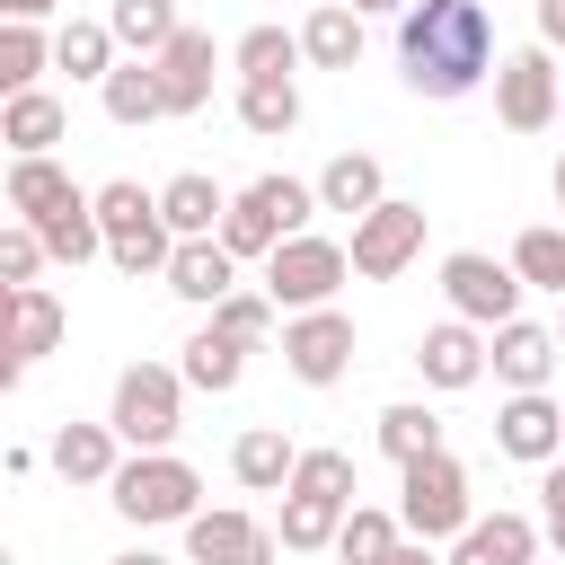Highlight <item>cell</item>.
<instances>
[{
  "label": "cell",
  "mask_w": 565,
  "mask_h": 565,
  "mask_svg": "<svg viewBox=\"0 0 565 565\" xmlns=\"http://www.w3.org/2000/svg\"><path fill=\"white\" fill-rule=\"evenodd\" d=\"M397 71L415 97H468L494 71V18L486 0H406L397 9Z\"/></svg>",
  "instance_id": "cell-1"
},
{
  "label": "cell",
  "mask_w": 565,
  "mask_h": 565,
  "mask_svg": "<svg viewBox=\"0 0 565 565\" xmlns=\"http://www.w3.org/2000/svg\"><path fill=\"white\" fill-rule=\"evenodd\" d=\"M106 503H115L132 530H168V521L203 512V477H194L177 450H132V459H115V477H106Z\"/></svg>",
  "instance_id": "cell-2"
},
{
  "label": "cell",
  "mask_w": 565,
  "mask_h": 565,
  "mask_svg": "<svg viewBox=\"0 0 565 565\" xmlns=\"http://www.w3.org/2000/svg\"><path fill=\"white\" fill-rule=\"evenodd\" d=\"M309 212H318V194L300 185V177H256V185H238L230 203H221V247L247 265V256H265L274 238H291V230H309Z\"/></svg>",
  "instance_id": "cell-3"
},
{
  "label": "cell",
  "mask_w": 565,
  "mask_h": 565,
  "mask_svg": "<svg viewBox=\"0 0 565 565\" xmlns=\"http://www.w3.org/2000/svg\"><path fill=\"white\" fill-rule=\"evenodd\" d=\"M468 512H477L468 503V468L450 450H424V459L397 468V530L406 539H459Z\"/></svg>",
  "instance_id": "cell-4"
},
{
  "label": "cell",
  "mask_w": 565,
  "mask_h": 565,
  "mask_svg": "<svg viewBox=\"0 0 565 565\" xmlns=\"http://www.w3.org/2000/svg\"><path fill=\"white\" fill-rule=\"evenodd\" d=\"M106 424H115V441H124V450H168V441H177V424H185V380H177L168 362H132V371L115 380Z\"/></svg>",
  "instance_id": "cell-5"
},
{
  "label": "cell",
  "mask_w": 565,
  "mask_h": 565,
  "mask_svg": "<svg viewBox=\"0 0 565 565\" xmlns=\"http://www.w3.org/2000/svg\"><path fill=\"white\" fill-rule=\"evenodd\" d=\"M344 247L335 238H309V230H291V238H274L265 247V300L274 309H327L335 291H344Z\"/></svg>",
  "instance_id": "cell-6"
},
{
  "label": "cell",
  "mask_w": 565,
  "mask_h": 565,
  "mask_svg": "<svg viewBox=\"0 0 565 565\" xmlns=\"http://www.w3.org/2000/svg\"><path fill=\"white\" fill-rule=\"evenodd\" d=\"M424 256V203H406V194H380L362 221H353V247H344V265L353 274H371V282H388V274H406Z\"/></svg>",
  "instance_id": "cell-7"
},
{
  "label": "cell",
  "mask_w": 565,
  "mask_h": 565,
  "mask_svg": "<svg viewBox=\"0 0 565 565\" xmlns=\"http://www.w3.org/2000/svg\"><path fill=\"white\" fill-rule=\"evenodd\" d=\"M556 88H565V71L547 62V44L503 53V62H494V124H503V132H547V124H556Z\"/></svg>",
  "instance_id": "cell-8"
},
{
  "label": "cell",
  "mask_w": 565,
  "mask_h": 565,
  "mask_svg": "<svg viewBox=\"0 0 565 565\" xmlns=\"http://www.w3.org/2000/svg\"><path fill=\"white\" fill-rule=\"evenodd\" d=\"M282 362H291V380L300 388H335L344 371H353V318L327 300V309H291L282 318Z\"/></svg>",
  "instance_id": "cell-9"
},
{
  "label": "cell",
  "mask_w": 565,
  "mask_h": 565,
  "mask_svg": "<svg viewBox=\"0 0 565 565\" xmlns=\"http://www.w3.org/2000/svg\"><path fill=\"white\" fill-rule=\"evenodd\" d=\"M441 300L468 327H503V318H521V274L477 256V247H459V256H441Z\"/></svg>",
  "instance_id": "cell-10"
},
{
  "label": "cell",
  "mask_w": 565,
  "mask_h": 565,
  "mask_svg": "<svg viewBox=\"0 0 565 565\" xmlns=\"http://www.w3.org/2000/svg\"><path fill=\"white\" fill-rule=\"evenodd\" d=\"M150 79H159V115H203L212 106V35L203 26H177L150 53Z\"/></svg>",
  "instance_id": "cell-11"
},
{
  "label": "cell",
  "mask_w": 565,
  "mask_h": 565,
  "mask_svg": "<svg viewBox=\"0 0 565 565\" xmlns=\"http://www.w3.org/2000/svg\"><path fill=\"white\" fill-rule=\"evenodd\" d=\"M494 450L521 459V468L556 459V450H565V406H556L547 388H512V397L494 406Z\"/></svg>",
  "instance_id": "cell-12"
},
{
  "label": "cell",
  "mask_w": 565,
  "mask_h": 565,
  "mask_svg": "<svg viewBox=\"0 0 565 565\" xmlns=\"http://www.w3.org/2000/svg\"><path fill=\"white\" fill-rule=\"evenodd\" d=\"M185 556L194 565H274V530L256 512H185Z\"/></svg>",
  "instance_id": "cell-13"
},
{
  "label": "cell",
  "mask_w": 565,
  "mask_h": 565,
  "mask_svg": "<svg viewBox=\"0 0 565 565\" xmlns=\"http://www.w3.org/2000/svg\"><path fill=\"white\" fill-rule=\"evenodd\" d=\"M556 362H565V353H556V327H530V318L486 327V371H494L503 388H547Z\"/></svg>",
  "instance_id": "cell-14"
},
{
  "label": "cell",
  "mask_w": 565,
  "mask_h": 565,
  "mask_svg": "<svg viewBox=\"0 0 565 565\" xmlns=\"http://www.w3.org/2000/svg\"><path fill=\"white\" fill-rule=\"evenodd\" d=\"M415 371H424V388H477V380H486V327H468V318L424 327Z\"/></svg>",
  "instance_id": "cell-15"
},
{
  "label": "cell",
  "mask_w": 565,
  "mask_h": 565,
  "mask_svg": "<svg viewBox=\"0 0 565 565\" xmlns=\"http://www.w3.org/2000/svg\"><path fill=\"white\" fill-rule=\"evenodd\" d=\"M539 556V521L530 512H468V530L450 539L441 565H530Z\"/></svg>",
  "instance_id": "cell-16"
},
{
  "label": "cell",
  "mask_w": 565,
  "mask_h": 565,
  "mask_svg": "<svg viewBox=\"0 0 565 565\" xmlns=\"http://www.w3.org/2000/svg\"><path fill=\"white\" fill-rule=\"evenodd\" d=\"M159 282L177 291V300H194V309H212L230 282H238V256L221 247V238H177L168 247V265H159Z\"/></svg>",
  "instance_id": "cell-17"
},
{
  "label": "cell",
  "mask_w": 565,
  "mask_h": 565,
  "mask_svg": "<svg viewBox=\"0 0 565 565\" xmlns=\"http://www.w3.org/2000/svg\"><path fill=\"white\" fill-rule=\"evenodd\" d=\"M62 132H71V106H62L53 88H18V97H0V141H9L18 159H44Z\"/></svg>",
  "instance_id": "cell-18"
},
{
  "label": "cell",
  "mask_w": 565,
  "mask_h": 565,
  "mask_svg": "<svg viewBox=\"0 0 565 565\" xmlns=\"http://www.w3.org/2000/svg\"><path fill=\"white\" fill-rule=\"evenodd\" d=\"M309 194H318V212H353V221H362V212L388 194V168H380L371 150H335V159L318 168V185H309Z\"/></svg>",
  "instance_id": "cell-19"
},
{
  "label": "cell",
  "mask_w": 565,
  "mask_h": 565,
  "mask_svg": "<svg viewBox=\"0 0 565 565\" xmlns=\"http://www.w3.org/2000/svg\"><path fill=\"white\" fill-rule=\"evenodd\" d=\"M291 459H300V450H291L282 424H247V433L230 441V477H238L247 494H282V486H291Z\"/></svg>",
  "instance_id": "cell-20"
},
{
  "label": "cell",
  "mask_w": 565,
  "mask_h": 565,
  "mask_svg": "<svg viewBox=\"0 0 565 565\" xmlns=\"http://www.w3.org/2000/svg\"><path fill=\"white\" fill-rule=\"evenodd\" d=\"M177 380H185V388H203V397H230V388L247 380V344H238V335H221V327H194V335H185Z\"/></svg>",
  "instance_id": "cell-21"
},
{
  "label": "cell",
  "mask_w": 565,
  "mask_h": 565,
  "mask_svg": "<svg viewBox=\"0 0 565 565\" xmlns=\"http://www.w3.org/2000/svg\"><path fill=\"white\" fill-rule=\"evenodd\" d=\"M221 203H230V194H221L203 168H185V177L159 185V221H168V238H212V230H221Z\"/></svg>",
  "instance_id": "cell-22"
},
{
  "label": "cell",
  "mask_w": 565,
  "mask_h": 565,
  "mask_svg": "<svg viewBox=\"0 0 565 565\" xmlns=\"http://www.w3.org/2000/svg\"><path fill=\"white\" fill-rule=\"evenodd\" d=\"M300 62H318V71H353V62H362V18H353L344 0L309 9V18H300Z\"/></svg>",
  "instance_id": "cell-23"
},
{
  "label": "cell",
  "mask_w": 565,
  "mask_h": 565,
  "mask_svg": "<svg viewBox=\"0 0 565 565\" xmlns=\"http://www.w3.org/2000/svg\"><path fill=\"white\" fill-rule=\"evenodd\" d=\"M115 459H124L115 424H62V433H53V468H62L71 486H106Z\"/></svg>",
  "instance_id": "cell-24"
},
{
  "label": "cell",
  "mask_w": 565,
  "mask_h": 565,
  "mask_svg": "<svg viewBox=\"0 0 565 565\" xmlns=\"http://www.w3.org/2000/svg\"><path fill=\"white\" fill-rule=\"evenodd\" d=\"M35 238H44V256H62V265H88V256H106V230H97V212H88V194H71V203H53L44 221H26Z\"/></svg>",
  "instance_id": "cell-25"
},
{
  "label": "cell",
  "mask_w": 565,
  "mask_h": 565,
  "mask_svg": "<svg viewBox=\"0 0 565 565\" xmlns=\"http://www.w3.org/2000/svg\"><path fill=\"white\" fill-rule=\"evenodd\" d=\"M177 26H185V18H177V0H115V9H106L115 53H132V62H150V53H159Z\"/></svg>",
  "instance_id": "cell-26"
},
{
  "label": "cell",
  "mask_w": 565,
  "mask_h": 565,
  "mask_svg": "<svg viewBox=\"0 0 565 565\" xmlns=\"http://www.w3.org/2000/svg\"><path fill=\"white\" fill-rule=\"evenodd\" d=\"M124 53H115V35H106V18H62L53 26V71H71V79H106Z\"/></svg>",
  "instance_id": "cell-27"
},
{
  "label": "cell",
  "mask_w": 565,
  "mask_h": 565,
  "mask_svg": "<svg viewBox=\"0 0 565 565\" xmlns=\"http://www.w3.org/2000/svg\"><path fill=\"white\" fill-rule=\"evenodd\" d=\"M62 344V300L44 282H18V309H9V353L18 362H44Z\"/></svg>",
  "instance_id": "cell-28"
},
{
  "label": "cell",
  "mask_w": 565,
  "mask_h": 565,
  "mask_svg": "<svg viewBox=\"0 0 565 565\" xmlns=\"http://www.w3.org/2000/svg\"><path fill=\"white\" fill-rule=\"evenodd\" d=\"M397 539H406V530H397V512H380V503H344V521H335V539H327V547H335L344 565H380Z\"/></svg>",
  "instance_id": "cell-29"
},
{
  "label": "cell",
  "mask_w": 565,
  "mask_h": 565,
  "mask_svg": "<svg viewBox=\"0 0 565 565\" xmlns=\"http://www.w3.org/2000/svg\"><path fill=\"white\" fill-rule=\"evenodd\" d=\"M44 71H53V35H44V26H26V18H0V97L35 88Z\"/></svg>",
  "instance_id": "cell-30"
},
{
  "label": "cell",
  "mask_w": 565,
  "mask_h": 565,
  "mask_svg": "<svg viewBox=\"0 0 565 565\" xmlns=\"http://www.w3.org/2000/svg\"><path fill=\"white\" fill-rule=\"evenodd\" d=\"M97 97H106V124H159V79H150V62H115L106 79H97Z\"/></svg>",
  "instance_id": "cell-31"
},
{
  "label": "cell",
  "mask_w": 565,
  "mask_h": 565,
  "mask_svg": "<svg viewBox=\"0 0 565 565\" xmlns=\"http://www.w3.org/2000/svg\"><path fill=\"white\" fill-rule=\"evenodd\" d=\"M238 124H247L256 141H282V132L300 124V88H291V79H238Z\"/></svg>",
  "instance_id": "cell-32"
},
{
  "label": "cell",
  "mask_w": 565,
  "mask_h": 565,
  "mask_svg": "<svg viewBox=\"0 0 565 565\" xmlns=\"http://www.w3.org/2000/svg\"><path fill=\"white\" fill-rule=\"evenodd\" d=\"M512 274H521V291H556V300H565V230H556V221L521 230V238H512Z\"/></svg>",
  "instance_id": "cell-33"
},
{
  "label": "cell",
  "mask_w": 565,
  "mask_h": 565,
  "mask_svg": "<svg viewBox=\"0 0 565 565\" xmlns=\"http://www.w3.org/2000/svg\"><path fill=\"white\" fill-rule=\"evenodd\" d=\"M380 450L406 468V459H424V450H441V415L433 406H415V397H397V406H380Z\"/></svg>",
  "instance_id": "cell-34"
},
{
  "label": "cell",
  "mask_w": 565,
  "mask_h": 565,
  "mask_svg": "<svg viewBox=\"0 0 565 565\" xmlns=\"http://www.w3.org/2000/svg\"><path fill=\"white\" fill-rule=\"evenodd\" d=\"M71 194H79V185H71V177L53 168V150H44V159H18V168H9V212H26V221H44V212H53V203H71Z\"/></svg>",
  "instance_id": "cell-35"
},
{
  "label": "cell",
  "mask_w": 565,
  "mask_h": 565,
  "mask_svg": "<svg viewBox=\"0 0 565 565\" xmlns=\"http://www.w3.org/2000/svg\"><path fill=\"white\" fill-rule=\"evenodd\" d=\"M335 521H344V503H318V494H291L282 486V547L291 556H318L335 539Z\"/></svg>",
  "instance_id": "cell-36"
},
{
  "label": "cell",
  "mask_w": 565,
  "mask_h": 565,
  "mask_svg": "<svg viewBox=\"0 0 565 565\" xmlns=\"http://www.w3.org/2000/svg\"><path fill=\"white\" fill-rule=\"evenodd\" d=\"M230 62H238V79H291V62H300V35H282V26H247Z\"/></svg>",
  "instance_id": "cell-37"
},
{
  "label": "cell",
  "mask_w": 565,
  "mask_h": 565,
  "mask_svg": "<svg viewBox=\"0 0 565 565\" xmlns=\"http://www.w3.org/2000/svg\"><path fill=\"white\" fill-rule=\"evenodd\" d=\"M88 212H97V230H106V238H124V230H141V221H159V194H141L132 177H106V185L88 194Z\"/></svg>",
  "instance_id": "cell-38"
},
{
  "label": "cell",
  "mask_w": 565,
  "mask_h": 565,
  "mask_svg": "<svg viewBox=\"0 0 565 565\" xmlns=\"http://www.w3.org/2000/svg\"><path fill=\"white\" fill-rule=\"evenodd\" d=\"M291 494H318V503H353L362 486H353V459H344V450H300V459H291Z\"/></svg>",
  "instance_id": "cell-39"
},
{
  "label": "cell",
  "mask_w": 565,
  "mask_h": 565,
  "mask_svg": "<svg viewBox=\"0 0 565 565\" xmlns=\"http://www.w3.org/2000/svg\"><path fill=\"white\" fill-rule=\"evenodd\" d=\"M212 327H221V335H238V344L256 353V344L274 335V300H265V291H238V282H230V291L212 300Z\"/></svg>",
  "instance_id": "cell-40"
},
{
  "label": "cell",
  "mask_w": 565,
  "mask_h": 565,
  "mask_svg": "<svg viewBox=\"0 0 565 565\" xmlns=\"http://www.w3.org/2000/svg\"><path fill=\"white\" fill-rule=\"evenodd\" d=\"M168 247H177V238H168V221H141V230L106 238V265H115V274H159V265H168Z\"/></svg>",
  "instance_id": "cell-41"
},
{
  "label": "cell",
  "mask_w": 565,
  "mask_h": 565,
  "mask_svg": "<svg viewBox=\"0 0 565 565\" xmlns=\"http://www.w3.org/2000/svg\"><path fill=\"white\" fill-rule=\"evenodd\" d=\"M35 274H44V238L26 221H9L0 230V282H35Z\"/></svg>",
  "instance_id": "cell-42"
},
{
  "label": "cell",
  "mask_w": 565,
  "mask_h": 565,
  "mask_svg": "<svg viewBox=\"0 0 565 565\" xmlns=\"http://www.w3.org/2000/svg\"><path fill=\"white\" fill-rule=\"evenodd\" d=\"M380 565H441V556H433V539H397Z\"/></svg>",
  "instance_id": "cell-43"
},
{
  "label": "cell",
  "mask_w": 565,
  "mask_h": 565,
  "mask_svg": "<svg viewBox=\"0 0 565 565\" xmlns=\"http://www.w3.org/2000/svg\"><path fill=\"white\" fill-rule=\"evenodd\" d=\"M539 44H547V53L565 44V0H539Z\"/></svg>",
  "instance_id": "cell-44"
},
{
  "label": "cell",
  "mask_w": 565,
  "mask_h": 565,
  "mask_svg": "<svg viewBox=\"0 0 565 565\" xmlns=\"http://www.w3.org/2000/svg\"><path fill=\"white\" fill-rule=\"evenodd\" d=\"M53 9H62V0H0V18H26V26H44Z\"/></svg>",
  "instance_id": "cell-45"
},
{
  "label": "cell",
  "mask_w": 565,
  "mask_h": 565,
  "mask_svg": "<svg viewBox=\"0 0 565 565\" xmlns=\"http://www.w3.org/2000/svg\"><path fill=\"white\" fill-rule=\"evenodd\" d=\"M344 9H353V18H397L406 0H344Z\"/></svg>",
  "instance_id": "cell-46"
},
{
  "label": "cell",
  "mask_w": 565,
  "mask_h": 565,
  "mask_svg": "<svg viewBox=\"0 0 565 565\" xmlns=\"http://www.w3.org/2000/svg\"><path fill=\"white\" fill-rule=\"evenodd\" d=\"M106 565H177V556H159V547H124V556H106Z\"/></svg>",
  "instance_id": "cell-47"
},
{
  "label": "cell",
  "mask_w": 565,
  "mask_h": 565,
  "mask_svg": "<svg viewBox=\"0 0 565 565\" xmlns=\"http://www.w3.org/2000/svg\"><path fill=\"white\" fill-rule=\"evenodd\" d=\"M18 380H26V362H18V353H9V344H0V397H9V388H18Z\"/></svg>",
  "instance_id": "cell-48"
},
{
  "label": "cell",
  "mask_w": 565,
  "mask_h": 565,
  "mask_svg": "<svg viewBox=\"0 0 565 565\" xmlns=\"http://www.w3.org/2000/svg\"><path fill=\"white\" fill-rule=\"evenodd\" d=\"M9 309H18V282H0V344H9Z\"/></svg>",
  "instance_id": "cell-49"
},
{
  "label": "cell",
  "mask_w": 565,
  "mask_h": 565,
  "mask_svg": "<svg viewBox=\"0 0 565 565\" xmlns=\"http://www.w3.org/2000/svg\"><path fill=\"white\" fill-rule=\"evenodd\" d=\"M547 539H556V556H565V512H547Z\"/></svg>",
  "instance_id": "cell-50"
},
{
  "label": "cell",
  "mask_w": 565,
  "mask_h": 565,
  "mask_svg": "<svg viewBox=\"0 0 565 565\" xmlns=\"http://www.w3.org/2000/svg\"><path fill=\"white\" fill-rule=\"evenodd\" d=\"M556 212H565V159H556ZM556 230H565V221H556Z\"/></svg>",
  "instance_id": "cell-51"
},
{
  "label": "cell",
  "mask_w": 565,
  "mask_h": 565,
  "mask_svg": "<svg viewBox=\"0 0 565 565\" xmlns=\"http://www.w3.org/2000/svg\"><path fill=\"white\" fill-rule=\"evenodd\" d=\"M556 124H565V88H556Z\"/></svg>",
  "instance_id": "cell-52"
},
{
  "label": "cell",
  "mask_w": 565,
  "mask_h": 565,
  "mask_svg": "<svg viewBox=\"0 0 565 565\" xmlns=\"http://www.w3.org/2000/svg\"><path fill=\"white\" fill-rule=\"evenodd\" d=\"M556 353H565V318H556Z\"/></svg>",
  "instance_id": "cell-53"
},
{
  "label": "cell",
  "mask_w": 565,
  "mask_h": 565,
  "mask_svg": "<svg viewBox=\"0 0 565 565\" xmlns=\"http://www.w3.org/2000/svg\"><path fill=\"white\" fill-rule=\"evenodd\" d=\"M0 565H18V556H9V547H0Z\"/></svg>",
  "instance_id": "cell-54"
},
{
  "label": "cell",
  "mask_w": 565,
  "mask_h": 565,
  "mask_svg": "<svg viewBox=\"0 0 565 565\" xmlns=\"http://www.w3.org/2000/svg\"><path fill=\"white\" fill-rule=\"evenodd\" d=\"M530 565H539V556H530ZM547 565H565V556H547Z\"/></svg>",
  "instance_id": "cell-55"
}]
</instances>
